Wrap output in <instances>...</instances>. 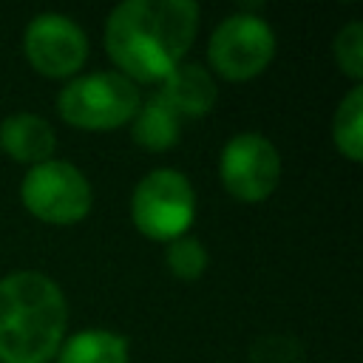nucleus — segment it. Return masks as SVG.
Here are the masks:
<instances>
[{
  "instance_id": "2",
  "label": "nucleus",
  "mask_w": 363,
  "mask_h": 363,
  "mask_svg": "<svg viewBox=\"0 0 363 363\" xmlns=\"http://www.w3.org/2000/svg\"><path fill=\"white\" fill-rule=\"evenodd\" d=\"M60 286L34 269L0 278V363H48L65 340Z\"/></svg>"
},
{
  "instance_id": "13",
  "label": "nucleus",
  "mask_w": 363,
  "mask_h": 363,
  "mask_svg": "<svg viewBox=\"0 0 363 363\" xmlns=\"http://www.w3.org/2000/svg\"><path fill=\"white\" fill-rule=\"evenodd\" d=\"M332 139H335V147L349 162L363 159V88L360 85H354L340 99L332 122Z\"/></svg>"
},
{
  "instance_id": "14",
  "label": "nucleus",
  "mask_w": 363,
  "mask_h": 363,
  "mask_svg": "<svg viewBox=\"0 0 363 363\" xmlns=\"http://www.w3.org/2000/svg\"><path fill=\"white\" fill-rule=\"evenodd\" d=\"M167 267L176 278H184V281H196L204 269H207V250L199 238H190V235H182L176 241H170L167 247Z\"/></svg>"
},
{
  "instance_id": "9",
  "label": "nucleus",
  "mask_w": 363,
  "mask_h": 363,
  "mask_svg": "<svg viewBox=\"0 0 363 363\" xmlns=\"http://www.w3.org/2000/svg\"><path fill=\"white\" fill-rule=\"evenodd\" d=\"M216 82L213 77L196 65V62H187V65H176L164 79H162V91L159 96L179 113V116H207L216 105Z\"/></svg>"
},
{
  "instance_id": "15",
  "label": "nucleus",
  "mask_w": 363,
  "mask_h": 363,
  "mask_svg": "<svg viewBox=\"0 0 363 363\" xmlns=\"http://www.w3.org/2000/svg\"><path fill=\"white\" fill-rule=\"evenodd\" d=\"M335 62L352 79L363 77V26L357 20L346 23L335 37Z\"/></svg>"
},
{
  "instance_id": "4",
  "label": "nucleus",
  "mask_w": 363,
  "mask_h": 363,
  "mask_svg": "<svg viewBox=\"0 0 363 363\" xmlns=\"http://www.w3.org/2000/svg\"><path fill=\"white\" fill-rule=\"evenodd\" d=\"M196 196L184 173L150 170L130 196V218L136 230L153 241H176L193 224Z\"/></svg>"
},
{
  "instance_id": "8",
  "label": "nucleus",
  "mask_w": 363,
  "mask_h": 363,
  "mask_svg": "<svg viewBox=\"0 0 363 363\" xmlns=\"http://www.w3.org/2000/svg\"><path fill=\"white\" fill-rule=\"evenodd\" d=\"M23 48L31 68L43 77H71L85 65L88 40L85 31L62 14H37L23 34Z\"/></svg>"
},
{
  "instance_id": "11",
  "label": "nucleus",
  "mask_w": 363,
  "mask_h": 363,
  "mask_svg": "<svg viewBox=\"0 0 363 363\" xmlns=\"http://www.w3.org/2000/svg\"><path fill=\"white\" fill-rule=\"evenodd\" d=\"M179 128H182V116L156 94L133 113L130 136L145 150H167L179 142Z\"/></svg>"
},
{
  "instance_id": "6",
  "label": "nucleus",
  "mask_w": 363,
  "mask_h": 363,
  "mask_svg": "<svg viewBox=\"0 0 363 363\" xmlns=\"http://www.w3.org/2000/svg\"><path fill=\"white\" fill-rule=\"evenodd\" d=\"M207 54L221 77L244 82L258 77L275 57V34L255 14H233L213 31Z\"/></svg>"
},
{
  "instance_id": "5",
  "label": "nucleus",
  "mask_w": 363,
  "mask_h": 363,
  "mask_svg": "<svg viewBox=\"0 0 363 363\" xmlns=\"http://www.w3.org/2000/svg\"><path fill=\"white\" fill-rule=\"evenodd\" d=\"M20 199L26 210L45 224H77L94 201L82 170L60 159L34 164L20 184Z\"/></svg>"
},
{
  "instance_id": "3",
  "label": "nucleus",
  "mask_w": 363,
  "mask_h": 363,
  "mask_svg": "<svg viewBox=\"0 0 363 363\" xmlns=\"http://www.w3.org/2000/svg\"><path fill=\"white\" fill-rule=\"evenodd\" d=\"M60 116L82 130H111L139 111L136 85L113 71H94L71 79L57 96Z\"/></svg>"
},
{
  "instance_id": "16",
  "label": "nucleus",
  "mask_w": 363,
  "mask_h": 363,
  "mask_svg": "<svg viewBox=\"0 0 363 363\" xmlns=\"http://www.w3.org/2000/svg\"><path fill=\"white\" fill-rule=\"evenodd\" d=\"M252 363H301V346L292 337H261L252 352H250Z\"/></svg>"
},
{
  "instance_id": "12",
  "label": "nucleus",
  "mask_w": 363,
  "mask_h": 363,
  "mask_svg": "<svg viewBox=\"0 0 363 363\" xmlns=\"http://www.w3.org/2000/svg\"><path fill=\"white\" fill-rule=\"evenodd\" d=\"M57 363H128V343L108 329H85L57 349Z\"/></svg>"
},
{
  "instance_id": "10",
  "label": "nucleus",
  "mask_w": 363,
  "mask_h": 363,
  "mask_svg": "<svg viewBox=\"0 0 363 363\" xmlns=\"http://www.w3.org/2000/svg\"><path fill=\"white\" fill-rule=\"evenodd\" d=\"M3 150L20 164H43L54 156V128L37 113H11L0 125Z\"/></svg>"
},
{
  "instance_id": "1",
  "label": "nucleus",
  "mask_w": 363,
  "mask_h": 363,
  "mask_svg": "<svg viewBox=\"0 0 363 363\" xmlns=\"http://www.w3.org/2000/svg\"><path fill=\"white\" fill-rule=\"evenodd\" d=\"M199 28L190 0H128L105 23V51L130 82H162L187 54Z\"/></svg>"
},
{
  "instance_id": "7",
  "label": "nucleus",
  "mask_w": 363,
  "mask_h": 363,
  "mask_svg": "<svg viewBox=\"0 0 363 363\" xmlns=\"http://www.w3.org/2000/svg\"><path fill=\"white\" fill-rule=\"evenodd\" d=\"M224 190L241 201H264L281 179V156L261 133H235L218 159Z\"/></svg>"
}]
</instances>
